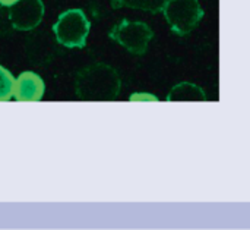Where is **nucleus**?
I'll return each instance as SVG.
<instances>
[{"label": "nucleus", "mask_w": 250, "mask_h": 230, "mask_svg": "<svg viewBox=\"0 0 250 230\" xmlns=\"http://www.w3.org/2000/svg\"><path fill=\"white\" fill-rule=\"evenodd\" d=\"M122 90L119 72L107 63H92L75 76V94L83 101H111Z\"/></svg>", "instance_id": "f257e3e1"}, {"label": "nucleus", "mask_w": 250, "mask_h": 230, "mask_svg": "<svg viewBox=\"0 0 250 230\" xmlns=\"http://www.w3.org/2000/svg\"><path fill=\"white\" fill-rule=\"evenodd\" d=\"M91 31V22L82 9H67L62 12L53 25L57 43L66 48H83Z\"/></svg>", "instance_id": "f03ea898"}, {"label": "nucleus", "mask_w": 250, "mask_h": 230, "mask_svg": "<svg viewBox=\"0 0 250 230\" xmlns=\"http://www.w3.org/2000/svg\"><path fill=\"white\" fill-rule=\"evenodd\" d=\"M108 37L127 53L133 56H144L148 53L149 43L154 38V31L142 21L122 19L110 29Z\"/></svg>", "instance_id": "7ed1b4c3"}, {"label": "nucleus", "mask_w": 250, "mask_h": 230, "mask_svg": "<svg viewBox=\"0 0 250 230\" xmlns=\"http://www.w3.org/2000/svg\"><path fill=\"white\" fill-rule=\"evenodd\" d=\"M163 15L171 29L179 37H185L196 29L205 12L199 0H167Z\"/></svg>", "instance_id": "20e7f679"}, {"label": "nucleus", "mask_w": 250, "mask_h": 230, "mask_svg": "<svg viewBox=\"0 0 250 230\" xmlns=\"http://www.w3.org/2000/svg\"><path fill=\"white\" fill-rule=\"evenodd\" d=\"M7 19L15 31H32L44 18L45 6L42 0H18L6 7Z\"/></svg>", "instance_id": "39448f33"}, {"label": "nucleus", "mask_w": 250, "mask_h": 230, "mask_svg": "<svg viewBox=\"0 0 250 230\" xmlns=\"http://www.w3.org/2000/svg\"><path fill=\"white\" fill-rule=\"evenodd\" d=\"M45 92V84L44 79L32 72V70H23L15 78L13 85V98L21 103H32V101H41Z\"/></svg>", "instance_id": "423d86ee"}, {"label": "nucleus", "mask_w": 250, "mask_h": 230, "mask_svg": "<svg viewBox=\"0 0 250 230\" xmlns=\"http://www.w3.org/2000/svg\"><path fill=\"white\" fill-rule=\"evenodd\" d=\"M167 101H207V92L196 84L180 82L176 84L167 94Z\"/></svg>", "instance_id": "0eeeda50"}, {"label": "nucleus", "mask_w": 250, "mask_h": 230, "mask_svg": "<svg viewBox=\"0 0 250 230\" xmlns=\"http://www.w3.org/2000/svg\"><path fill=\"white\" fill-rule=\"evenodd\" d=\"M167 0H111V7L113 9H138V10H145L152 15L163 12V7Z\"/></svg>", "instance_id": "6e6552de"}, {"label": "nucleus", "mask_w": 250, "mask_h": 230, "mask_svg": "<svg viewBox=\"0 0 250 230\" xmlns=\"http://www.w3.org/2000/svg\"><path fill=\"white\" fill-rule=\"evenodd\" d=\"M13 85H15V76L9 69L0 65V103L13 98Z\"/></svg>", "instance_id": "1a4fd4ad"}, {"label": "nucleus", "mask_w": 250, "mask_h": 230, "mask_svg": "<svg viewBox=\"0 0 250 230\" xmlns=\"http://www.w3.org/2000/svg\"><path fill=\"white\" fill-rule=\"evenodd\" d=\"M130 101H158V97L148 92H135L129 97Z\"/></svg>", "instance_id": "9d476101"}, {"label": "nucleus", "mask_w": 250, "mask_h": 230, "mask_svg": "<svg viewBox=\"0 0 250 230\" xmlns=\"http://www.w3.org/2000/svg\"><path fill=\"white\" fill-rule=\"evenodd\" d=\"M15 1H18V0H0V6H4V7H9V6H12Z\"/></svg>", "instance_id": "9b49d317"}]
</instances>
